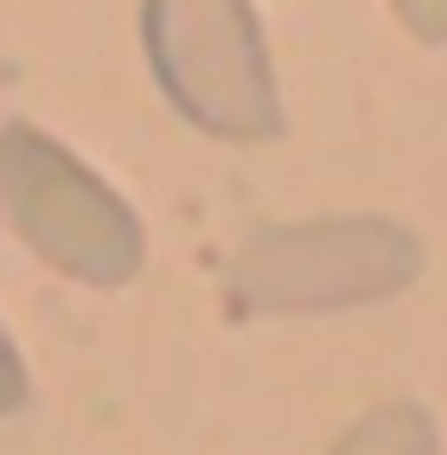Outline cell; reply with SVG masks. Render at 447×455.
Returning a JSON list of instances; mask_svg holds the SVG:
<instances>
[{
  "label": "cell",
  "instance_id": "6da1fadb",
  "mask_svg": "<svg viewBox=\"0 0 447 455\" xmlns=\"http://www.w3.org/2000/svg\"><path fill=\"white\" fill-rule=\"evenodd\" d=\"M144 72L168 112L216 144L288 136V96L272 72V40L256 0H136Z\"/></svg>",
  "mask_w": 447,
  "mask_h": 455
},
{
  "label": "cell",
  "instance_id": "7a4b0ae2",
  "mask_svg": "<svg viewBox=\"0 0 447 455\" xmlns=\"http://www.w3.org/2000/svg\"><path fill=\"white\" fill-rule=\"evenodd\" d=\"M0 224L72 288H128L152 256L128 192L40 120H0Z\"/></svg>",
  "mask_w": 447,
  "mask_h": 455
},
{
  "label": "cell",
  "instance_id": "3957f363",
  "mask_svg": "<svg viewBox=\"0 0 447 455\" xmlns=\"http://www.w3.org/2000/svg\"><path fill=\"white\" fill-rule=\"evenodd\" d=\"M424 280V240L400 216H312L256 232L224 264L232 312H360Z\"/></svg>",
  "mask_w": 447,
  "mask_h": 455
},
{
  "label": "cell",
  "instance_id": "277c9868",
  "mask_svg": "<svg viewBox=\"0 0 447 455\" xmlns=\"http://www.w3.org/2000/svg\"><path fill=\"white\" fill-rule=\"evenodd\" d=\"M328 455H440V424L424 400H376L336 432Z\"/></svg>",
  "mask_w": 447,
  "mask_h": 455
},
{
  "label": "cell",
  "instance_id": "5b68a950",
  "mask_svg": "<svg viewBox=\"0 0 447 455\" xmlns=\"http://www.w3.org/2000/svg\"><path fill=\"white\" fill-rule=\"evenodd\" d=\"M24 408H32V368H24V344L0 320V416H24Z\"/></svg>",
  "mask_w": 447,
  "mask_h": 455
},
{
  "label": "cell",
  "instance_id": "8992f818",
  "mask_svg": "<svg viewBox=\"0 0 447 455\" xmlns=\"http://www.w3.org/2000/svg\"><path fill=\"white\" fill-rule=\"evenodd\" d=\"M392 24L416 48H447V0H392Z\"/></svg>",
  "mask_w": 447,
  "mask_h": 455
}]
</instances>
